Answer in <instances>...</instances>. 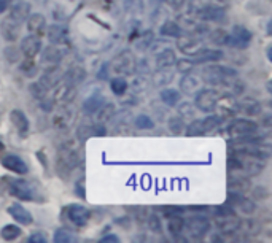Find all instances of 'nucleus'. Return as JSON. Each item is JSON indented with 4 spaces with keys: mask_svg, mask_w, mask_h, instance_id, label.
<instances>
[{
    "mask_svg": "<svg viewBox=\"0 0 272 243\" xmlns=\"http://www.w3.org/2000/svg\"><path fill=\"white\" fill-rule=\"evenodd\" d=\"M228 166H230V170H239L244 173V175L253 177L262 172V169H264V162L260 161L258 158L248 156V154L236 153L234 158L228 159Z\"/></svg>",
    "mask_w": 272,
    "mask_h": 243,
    "instance_id": "obj_1",
    "label": "nucleus"
},
{
    "mask_svg": "<svg viewBox=\"0 0 272 243\" xmlns=\"http://www.w3.org/2000/svg\"><path fill=\"white\" fill-rule=\"evenodd\" d=\"M236 76H238V73L230 67L212 65V67H206L202 70V78L208 84H231L234 83Z\"/></svg>",
    "mask_w": 272,
    "mask_h": 243,
    "instance_id": "obj_2",
    "label": "nucleus"
},
{
    "mask_svg": "<svg viewBox=\"0 0 272 243\" xmlns=\"http://www.w3.org/2000/svg\"><path fill=\"white\" fill-rule=\"evenodd\" d=\"M78 161H80L78 159V153L74 148H70V146H62V148L59 150L58 162H56L58 173L60 177L70 175V172L76 167Z\"/></svg>",
    "mask_w": 272,
    "mask_h": 243,
    "instance_id": "obj_3",
    "label": "nucleus"
},
{
    "mask_svg": "<svg viewBox=\"0 0 272 243\" xmlns=\"http://www.w3.org/2000/svg\"><path fill=\"white\" fill-rule=\"evenodd\" d=\"M110 67L118 75H132L136 70V59L130 51H122L112 60Z\"/></svg>",
    "mask_w": 272,
    "mask_h": 243,
    "instance_id": "obj_4",
    "label": "nucleus"
},
{
    "mask_svg": "<svg viewBox=\"0 0 272 243\" xmlns=\"http://www.w3.org/2000/svg\"><path fill=\"white\" fill-rule=\"evenodd\" d=\"M218 100H220V97H218L216 91L200 89L196 95V107L204 113H212L218 105Z\"/></svg>",
    "mask_w": 272,
    "mask_h": 243,
    "instance_id": "obj_5",
    "label": "nucleus"
},
{
    "mask_svg": "<svg viewBox=\"0 0 272 243\" xmlns=\"http://www.w3.org/2000/svg\"><path fill=\"white\" fill-rule=\"evenodd\" d=\"M185 228L191 237H204L210 229V221L207 216L196 215L186 220Z\"/></svg>",
    "mask_w": 272,
    "mask_h": 243,
    "instance_id": "obj_6",
    "label": "nucleus"
},
{
    "mask_svg": "<svg viewBox=\"0 0 272 243\" xmlns=\"http://www.w3.org/2000/svg\"><path fill=\"white\" fill-rule=\"evenodd\" d=\"M250 40H252V33L248 29L242 27V25H236L232 29V35L228 37V43L226 45H231L234 48H239L244 49L250 45Z\"/></svg>",
    "mask_w": 272,
    "mask_h": 243,
    "instance_id": "obj_7",
    "label": "nucleus"
},
{
    "mask_svg": "<svg viewBox=\"0 0 272 243\" xmlns=\"http://www.w3.org/2000/svg\"><path fill=\"white\" fill-rule=\"evenodd\" d=\"M258 124L252 119H236L230 126V134L232 137H244V135H252L256 134Z\"/></svg>",
    "mask_w": 272,
    "mask_h": 243,
    "instance_id": "obj_8",
    "label": "nucleus"
},
{
    "mask_svg": "<svg viewBox=\"0 0 272 243\" xmlns=\"http://www.w3.org/2000/svg\"><path fill=\"white\" fill-rule=\"evenodd\" d=\"M194 14H196V18L202 19V21H224L226 19V13L223 8L215 6V5L200 6Z\"/></svg>",
    "mask_w": 272,
    "mask_h": 243,
    "instance_id": "obj_9",
    "label": "nucleus"
},
{
    "mask_svg": "<svg viewBox=\"0 0 272 243\" xmlns=\"http://www.w3.org/2000/svg\"><path fill=\"white\" fill-rule=\"evenodd\" d=\"M67 215L68 220L76 226H84L91 218V212L84 205H76V204L67 208Z\"/></svg>",
    "mask_w": 272,
    "mask_h": 243,
    "instance_id": "obj_10",
    "label": "nucleus"
},
{
    "mask_svg": "<svg viewBox=\"0 0 272 243\" xmlns=\"http://www.w3.org/2000/svg\"><path fill=\"white\" fill-rule=\"evenodd\" d=\"M10 194L18 197V199H22V201H32V189L28 185V181L24 180H10Z\"/></svg>",
    "mask_w": 272,
    "mask_h": 243,
    "instance_id": "obj_11",
    "label": "nucleus"
},
{
    "mask_svg": "<svg viewBox=\"0 0 272 243\" xmlns=\"http://www.w3.org/2000/svg\"><path fill=\"white\" fill-rule=\"evenodd\" d=\"M228 204L239 208L240 212H244L245 215H252L253 212H255V204H253L250 199L240 196L239 193H230V196H228Z\"/></svg>",
    "mask_w": 272,
    "mask_h": 243,
    "instance_id": "obj_12",
    "label": "nucleus"
},
{
    "mask_svg": "<svg viewBox=\"0 0 272 243\" xmlns=\"http://www.w3.org/2000/svg\"><path fill=\"white\" fill-rule=\"evenodd\" d=\"M48 38L52 45H66V43H68V38H70L68 29L66 25L52 24L48 27Z\"/></svg>",
    "mask_w": 272,
    "mask_h": 243,
    "instance_id": "obj_13",
    "label": "nucleus"
},
{
    "mask_svg": "<svg viewBox=\"0 0 272 243\" xmlns=\"http://www.w3.org/2000/svg\"><path fill=\"white\" fill-rule=\"evenodd\" d=\"M216 226H218V229H220L222 234H234L236 231H239L240 220L234 213L232 215L218 216Z\"/></svg>",
    "mask_w": 272,
    "mask_h": 243,
    "instance_id": "obj_14",
    "label": "nucleus"
},
{
    "mask_svg": "<svg viewBox=\"0 0 272 243\" xmlns=\"http://www.w3.org/2000/svg\"><path fill=\"white\" fill-rule=\"evenodd\" d=\"M177 46L178 49L182 51L183 54H186V56H194L199 49H202V43H200L198 38L194 37H178V43H177Z\"/></svg>",
    "mask_w": 272,
    "mask_h": 243,
    "instance_id": "obj_15",
    "label": "nucleus"
},
{
    "mask_svg": "<svg viewBox=\"0 0 272 243\" xmlns=\"http://www.w3.org/2000/svg\"><path fill=\"white\" fill-rule=\"evenodd\" d=\"M102 137L105 135V127L102 123H84L78 127V137L82 138V140H86V138L90 137Z\"/></svg>",
    "mask_w": 272,
    "mask_h": 243,
    "instance_id": "obj_16",
    "label": "nucleus"
},
{
    "mask_svg": "<svg viewBox=\"0 0 272 243\" xmlns=\"http://www.w3.org/2000/svg\"><path fill=\"white\" fill-rule=\"evenodd\" d=\"M40 49H42V43H40L38 37L29 35V37L22 38V41H21V51L24 53L26 57L34 59L35 56L40 53Z\"/></svg>",
    "mask_w": 272,
    "mask_h": 243,
    "instance_id": "obj_17",
    "label": "nucleus"
},
{
    "mask_svg": "<svg viewBox=\"0 0 272 243\" xmlns=\"http://www.w3.org/2000/svg\"><path fill=\"white\" fill-rule=\"evenodd\" d=\"M200 83L202 81H200L198 76L186 73L180 81V89L186 95H196L200 91Z\"/></svg>",
    "mask_w": 272,
    "mask_h": 243,
    "instance_id": "obj_18",
    "label": "nucleus"
},
{
    "mask_svg": "<svg viewBox=\"0 0 272 243\" xmlns=\"http://www.w3.org/2000/svg\"><path fill=\"white\" fill-rule=\"evenodd\" d=\"M2 166L6 170L20 173V175H24V173L28 172V166H26V162L21 158L14 156V154H10V156H5V158H2Z\"/></svg>",
    "mask_w": 272,
    "mask_h": 243,
    "instance_id": "obj_19",
    "label": "nucleus"
},
{
    "mask_svg": "<svg viewBox=\"0 0 272 243\" xmlns=\"http://www.w3.org/2000/svg\"><path fill=\"white\" fill-rule=\"evenodd\" d=\"M29 14H30V5L28 2H20V3H16L13 6V10H12V13H10L8 18L13 19L16 24L21 25L24 21H28Z\"/></svg>",
    "mask_w": 272,
    "mask_h": 243,
    "instance_id": "obj_20",
    "label": "nucleus"
},
{
    "mask_svg": "<svg viewBox=\"0 0 272 243\" xmlns=\"http://www.w3.org/2000/svg\"><path fill=\"white\" fill-rule=\"evenodd\" d=\"M60 80H62V72H60V68L58 65H54V67L46 68L45 73H43V76H42L40 83L45 86L46 89H50V88H52V86H56L58 81H60Z\"/></svg>",
    "mask_w": 272,
    "mask_h": 243,
    "instance_id": "obj_21",
    "label": "nucleus"
},
{
    "mask_svg": "<svg viewBox=\"0 0 272 243\" xmlns=\"http://www.w3.org/2000/svg\"><path fill=\"white\" fill-rule=\"evenodd\" d=\"M223 57L220 49H199L194 54V64H207V62H216Z\"/></svg>",
    "mask_w": 272,
    "mask_h": 243,
    "instance_id": "obj_22",
    "label": "nucleus"
},
{
    "mask_svg": "<svg viewBox=\"0 0 272 243\" xmlns=\"http://www.w3.org/2000/svg\"><path fill=\"white\" fill-rule=\"evenodd\" d=\"M177 57H175V53L170 49V48H166L162 49L160 54L156 56V68L160 70V68H170Z\"/></svg>",
    "mask_w": 272,
    "mask_h": 243,
    "instance_id": "obj_23",
    "label": "nucleus"
},
{
    "mask_svg": "<svg viewBox=\"0 0 272 243\" xmlns=\"http://www.w3.org/2000/svg\"><path fill=\"white\" fill-rule=\"evenodd\" d=\"M105 103V99L104 95L100 94H94L91 95L90 99H86L84 103H83V111L86 115H94V113H98L100 110V107Z\"/></svg>",
    "mask_w": 272,
    "mask_h": 243,
    "instance_id": "obj_24",
    "label": "nucleus"
},
{
    "mask_svg": "<svg viewBox=\"0 0 272 243\" xmlns=\"http://www.w3.org/2000/svg\"><path fill=\"white\" fill-rule=\"evenodd\" d=\"M8 213H10L18 223H21L24 226L32 223V215L21 205H12L10 208H8Z\"/></svg>",
    "mask_w": 272,
    "mask_h": 243,
    "instance_id": "obj_25",
    "label": "nucleus"
},
{
    "mask_svg": "<svg viewBox=\"0 0 272 243\" xmlns=\"http://www.w3.org/2000/svg\"><path fill=\"white\" fill-rule=\"evenodd\" d=\"M10 119H12V123L13 126L20 131L21 134H26L28 132V129H29V121L28 118H26V115L21 111V110H13L10 113Z\"/></svg>",
    "mask_w": 272,
    "mask_h": 243,
    "instance_id": "obj_26",
    "label": "nucleus"
},
{
    "mask_svg": "<svg viewBox=\"0 0 272 243\" xmlns=\"http://www.w3.org/2000/svg\"><path fill=\"white\" fill-rule=\"evenodd\" d=\"M45 18L40 14V13H35V14H29L28 18V29L32 32V33H43V29H45Z\"/></svg>",
    "mask_w": 272,
    "mask_h": 243,
    "instance_id": "obj_27",
    "label": "nucleus"
},
{
    "mask_svg": "<svg viewBox=\"0 0 272 243\" xmlns=\"http://www.w3.org/2000/svg\"><path fill=\"white\" fill-rule=\"evenodd\" d=\"M2 29H4V37L6 40H16L18 38V33H20V24H16L13 19H5L4 24H2Z\"/></svg>",
    "mask_w": 272,
    "mask_h": 243,
    "instance_id": "obj_28",
    "label": "nucleus"
},
{
    "mask_svg": "<svg viewBox=\"0 0 272 243\" xmlns=\"http://www.w3.org/2000/svg\"><path fill=\"white\" fill-rule=\"evenodd\" d=\"M238 107H239V105L234 102L232 97H226V99H223V100L220 102V116H222V118H224V116H230V118L234 116V113L239 110Z\"/></svg>",
    "mask_w": 272,
    "mask_h": 243,
    "instance_id": "obj_29",
    "label": "nucleus"
},
{
    "mask_svg": "<svg viewBox=\"0 0 272 243\" xmlns=\"http://www.w3.org/2000/svg\"><path fill=\"white\" fill-rule=\"evenodd\" d=\"M161 33L164 37H170V38H178L182 37V27L174 21H168L161 25Z\"/></svg>",
    "mask_w": 272,
    "mask_h": 243,
    "instance_id": "obj_30",
    "label": "nucleus"
},
{
    "mask_svg": "<svg viewBox=\"0 0 272 243\" xmlns=\"http://www.w3.org/2000/svg\"><path fill=\"white\" fill-rule=\"evenodd\" d=\"M60 59H62V51L58 48V45L48 46L45 51H43V60H45V62L56 64Z\"/></svg>",
    "mask_w": 272,
    "mask_h": 243,
    "instance_id": "obj_31",
    "label": "nucleus"
},
{
    "mask_svg": "<svg viewBox=\"0 0 272 243\" xmlns=\"http://www.w3.org/2000/svg\"><path fill=\"white\" fill-rule=\"evenodd\" d=\"M169 232L172 236H180L183 232V228H185V220L180 218V216H175V215H170V220H169Z\"/></svg>",
    "mask_w": 272,
    "mask_h": 243,
    "instance_id": "obj_32",
    "label": "nucleus"
},
{
    "mask_svg": "<svg viewBox=\"0 0 272 243\" xmlns=\"http://www.w3.org/2000/svg\"><path fill=\"white\" fill-rule=\"evenodd\" d=\"M161 100L166 103V105L174 107V105H177V103H178L180 94H178V91H175V89H164L161 92Z\"/></svg>",
    "mask_w": 272,
    "mask_h": 243,
    "instance_id": "obj_33",
    "label": "nucleus"
},
{
    "mask_svg": "<svg viewBox=\"0 0 272 243\" xmlns=\"http://www.w3.org/2000/svg\"><path fill=\"white\" fill-rule=\"evenodd\" d=\"M83 80H84V70L80 67H74L72 70L67 73V84L70 86H76Z\"/></svg>",
    "mask_w": 272,
    "mask_h": 243,
    "instance_id": "obj_34",
    "label": "nucleus"
},
{
    "mask_svg": "<svg viewBox=\"0 0 272 243\" xmlns=\"http://www.w3.org/2000/svg\"><path fill=\"white\" fill-rule=\"evenodd\" d=\"M99 113V123H105V121H108L113 118V115H115V105L113 103H107V105H104L100 107V110L98 111Z\"/></svg>",
    "mask_w": 272,
    "mask_h": 243,
    "instance_id": "obj_35",
    "label": "nucleus"
},
{
    "mask_svg": "<svg viewBox=\"0 0 272 243\" xmlns=\"http://www.w3.org/2000/svg\"><path fill=\"white\" fill-rule=\"evenodd\" d=\"M110 88L116 95H122L128 91V81L124 78H113L110 81Z\"/></svg>",
    "mask_w": 272,
    "mask_h": 243,
    "instance_id": "obj_36",
    "label": "nucleus"
},
{
    "mask_svg": "<svg viewBox=\"0 0 272 243\" xmlns=\"http://www.w3.org/2000/svg\"><path fill=\"white\" fill-rule=\"evenodd\" d=\"M21 236V229L14 224H8L2 229V239L4 240H14Z\"/></svg>",
    "mask_w": 272,
    "mask_h": 243,
    "instance_id": "obj_37",
    "label": "nucleus"
},
{
    "mask_svg": "<svg viewBox=\"0 0 272 243\" xmlns=\"http://www.w3.org/2000/svg\"><path fill=\"white\" fill-rule=\"evenodd\" d=\"M223 123V118L222 116H207L206 119H202V126H204V131L206 132H210L216 129Z\"/></svg>",
    "mask_w": 272,
    "mask_h": 243,
    "instance_id": "obj_38",
    "label": "nucleus"
},
{
    "mask_svg": "<svg viewBox=\"0 0 272 243\" xmlns=\"http://www.w3.org/2000/svg\"><path fill=\"white\" fill-rule=\"evenodd\" d=\"M186 134L190 137H196V135H204L206 131H204V126H202V121L200 119H196V121H192V123L188 126L186 129Z\"/></svg>",
    "mask_w": 272,
    "mask_h": 243,
    "instance_id": "obj_39",
    "label": "nucleus"
},
{
    "mask_svg": "<svg viewBox=\"0 0 272 243\" xmlns=\"http://www.w3.org/2000/svg\"><path fill=\"white\" fill-rule=\"evenodd\" d=\"M230 188H234V193H239V191H247L248 189V181L244 177H234L230 178Z\"/></svg>",
    "mask_w": 272,
    "mask_h": 243,
    "instance_id": "obj_40",
    "label": "nucleus"
},
{
    "mask_svg": "<svg viewBox=\"0 0 272 243\" xmlns=\"http://www.w3.org/2000/svg\"><path fill=\"white\" fill-rule=\"evenodd\" d=\"M228 33L222 29H216V30H212L210 32V40H212L215 45H226L228 43Z\"/></svg>",
    "mask_w": 272,
    "mask_h": 243,
    "instance_id": "obj_41",
    "label": "nucleus"
},
{
    "mask_svg": "<svg viewBox=\"0 0 272 243\" xmlns=\"http://www.w3.org/2000/svg\"><path fill=\"white\" fill-rule=\"evenodd\" d=\"M153 32L152 30H146L144 35H142V38H140L138 41H137V49H140V51H145V49H148L152 46V43H153Z\"/></svg>",
    "mask_w": 272,
    "mask_h": 243,
    "instance_id": "obj_42",
    "label": "nucleus"
},
{
    "mask_svg": "<svg viewBox=\"0 0 272 243\" xmlns=\"http://www.w3.org/2000/svg\"><path fill=\"white\" fill-rule=\"evenodd\" d=\"M174 78V73L170 72V68H160V72L156 75V84H168Z\"/></svg>",
    "mask_w": 272,
    "mask_h": 243,
    "instance_id": "obj_43",
    "label": "nucleus"
},
{
    "mask_svg": "<svg viewBox=\"0 0 272 243\" xmlns=\"http://www.w3.org/2000/svg\"><path fill=\"white\" fill-rule=\"evenodd\" d=\"M54 242L56 243H68V242H74V236H72V232L67 231V229H59L54 234Z\"/></svg>",
    "mask_w": 272,
    "mask_h": 243,
    "instance_id": "obj_44",
    "label": "nucleus"
},
{
    "mask_svg": "<svg viewBox=\"0 0 272 243\" xmlns=\"http://www.w3.org/2000/svg\"><path fill=\"white\" fill-rule=\"evenodd\" d=\"M175 65H177V70L182 73H190L192 68H194V60L190 59H182V60H175Z\"/></svg>",
    "mask_w": 272,
    "mask_h": 243,
    "instance_id": "obj_45",
    "label": "nucleus"
},
{
    "mask_svg": "<svg viewBox=\"0 0 272 243\" xmlns=\"http://www.w3.org/2000/svg\"><path fill=\"white\" fill-rule=\"evenodd\" d=\"M136 126L138 129H153L154 127V123L152 121L150 116H145V115H138L136 118Z\"/></svg>",
    "mask_w": 272,
    "mask_h": 243,
    "instance_id": "obj_46",
    "label": "nucleus"
},
{
    "mask_svg": "<svg viewBox=\"0 0 272 243\" xmlns=\"http://www.w3.org/2000/svg\"><path fill=\"white\" fill-rule=\"evenodd\" d=\"M46 91H48V89H46L42 83H34V84L30 86V92H32V95H34L35 99H45Z\"/></svg>",
    "mask_w": 272,
    "mask_h": 243,
    "instance_id": "obj_47",
    "label": "nucleus"
},
{
    "mask_svg": "<svg viewBox=\"0 0 272 243\" xmlns=\"http://www.w3.org/2000/svg\"><path fill=\"white\" fill-rule=\"evenodd\" d=\"M183 127H185V124H183V119L182 118H170L169 119V129H170V132H174V134H182L183 132Z\"/></svg>",
    "mask_w": 272,
    "mask_h": 243,
    "instance_id": "obj_48",
    "label": "nucleus"
},
{
    "mask_svg": "<svg viewBox=\"0 0 272 243\" xmlns=\"http://www.w3.org/2000/svg\"><path fill=\"white\" fill-rule=\"evenodd\" d=\"M21 70H22L26 75H28V76H34L35 73H37V65H35V64L32 62V59L28 57V60L21 64Z\"/></svg>",
    "mask_w": 272,
    "mask_h": 243,
    "instance_id": "obj_49",
    "label": "nucleus"
},
{
    "mask_svg": "<svg viewBox=\"0 0 272 243\" xmlns=\"http://www.w3.org/2000/svg\"><path fill=\"white\" fill-rule=\"evenodd\" d=\"M178 111H180V115L183 118H192V116H194V107H192L191 103H188V102H183L182 105L178 107Z\"/></svg>",
    "mask_w": 272,
    "mask_h": 243,
    "instance_id": "obj_50",
    "label": "nucleus"
},
{
    "mask_svg": "<svg viewBox=\"0 0 272 243\" xmlns=\"http://www.w3.org/2000/svg\"><path fill=\"white\" fill-rule=\"evenodd\" d=\"M29 242L30 243H46V237L43 236V234H34V236L29 237Z\"/></svg>",
    "mask_w": 272,
    "mask_h": 243,
    "instance_id": "obj_51",
    "label": "nucleus"
},
{
    "mask_svg": "<svg viewBox=\"0 0 272 243\" xmlns=\"http://www.w3.org/2000/svg\"><path fill=\"white\" fill-rule=\"evenodd\" d=\"M148 226L153 229V231H161V223H160V218H156V216H152L150 221H148Z\"/></svg>",
    "mask_w": 272,
    "mask_h": 243,
    "instance_id": "obj_52",
    "label": "nucleus"
},
{
    "mask_svg": "<svg viewBox=\"0 0 272 243\" xmlns=\"http://www.w3.org/2000/svg\"><path fill=\"white\" fill-rule=\"evenodd\" d=\"M13 0H0V13H4L5 10H8L12 5Z\"/></svg>",
    "mask_w": 272,
    "mask_h": 243,
    "instance_id": "obj_53",
    "label": "nucleus"
},
{
    "mask_svg": "<svg viewBox=\"0 0 272 243\" xmlns=\"http://www.w3.org/2000/svg\"><path fill=\"white\" fill-rule=\"evenodd\" d=\"M100 242L102 243H116V242H120V239L116 236H107V237H104Z\"/></svg>",
    "mask_w": 272,
    "mask_h": 243,
    "instance_id": "obj_54",
    "label": "nucleus"
},
{
    "mask_svg": "<svg viewBox=\"0 0 272 243\" xmlns=\"http://www.w3.org/2000/svg\"><path fill=\"white\" fill-rule=\"evenodd\" d=\"M168 2H169L174 8H180L183 3H185V0H168Z\"/></svg>",
    "mask_w": 272,
    "mask_h": 243,
    "instance_id": "obj_55",
    "label": "nucleus"
},
{
    "mask_svg": "<svg viewBox=\"0 0 272 243\" xmlns=\"http://www.w3.org/2000/svg\"><path fill=\"white\" fill-rule=\"evenodd\" d=\"M0 151H4V145H2V142H0Z\"/></svg>",
    "mask_w": 272,
    "mask_h": 243,
    "instance_id": "obj_56",
    "label": "nucleus"
}]
</instances>
